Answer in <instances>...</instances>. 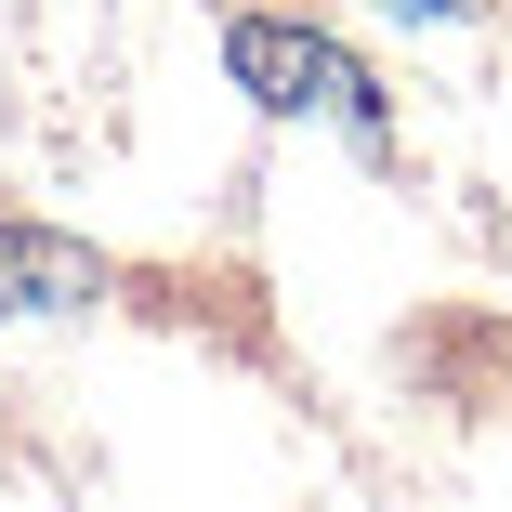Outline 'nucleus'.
<instances>
[{
    "label": "nucleus",
    "instance_id": "f257e3e1",
    "mask_svg": "<svg viewBox=\"0 0 512 512\" xmlns=\"http://www.w3.org/2000/svg\"><path fill=\"white\" fill-rule=\"evenodd\" d=\"M224 53H237V79L263 92L276 119H289V106H342L355 132H381V106H368V79H355V66H342L329 40H302V27H237Z\"/></svg>",
    "mask_w": 512,
    "mask_h": 512
},
{
    "label": "nucleus",
    "instance_id": "f03ea898",
    "mask_svg": "<svg viewBox=\"0 0 512 512\" xmlns=\"http://www.w3.org/2000/svg\"><path fill=\"white\" fill-rule=\"evenodd\" d=\"M92 289H106V263H92V250L0 224V316H27V302H92Z\"/></svg>",
    "mask_w": 512,
    "mask_h": 512
}]
</instances>
